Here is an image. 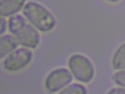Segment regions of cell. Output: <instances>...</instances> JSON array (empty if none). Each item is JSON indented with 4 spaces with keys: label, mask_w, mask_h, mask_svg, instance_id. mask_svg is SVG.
Segmentation results:
<instances>
[{
    "label": "cell",
    "mask_w": 125,
    "mask_h": 94,
    "mask_svg": "<svg viewBox=\"0 0 125 94\" xmlns=\"http://www.w3.org/2000/svg\"><path fill=\"white\" fill-rule=\"evenodd\" d=\"M9 27L21 45L31 48H35L38 45L39 34L22 15L11 16L9 20Z\"/></svg>",
    "instance_id": "cell-1"
},
{
    "label": "cell",
    "mask_w": 125,
    "mask_h": 94,
    "mask_svg": "<svg viewBox=\"0 0 125 94\" xmlns=\"http://www.w3.org/2000/svg\"><path fill=\"white\" fill-rule=\"evenodd\" d=\"M23 12L28 20L42 31H50L56 24L53 14L45 7L37 2L27 3L24 7Z\"/></svg>",
    "instance_id": "cell-2"
},
{
    "label": "cell",
    "mask_w": 125,
    "mask_h": 94,
    "mask_svg": "<svg viewBox=\"0 0 125 94\" xmlns=\"http://www.w3.org/2000/svg\"><path fill=\"white\" fill-rule=\"evenodd\" d=\"M69 67L77 80L87 83L92 80L94 69L93 64L87 57L80 54H75L69 59Z\"/></svg>",
    "instance_id": "cell-3"
},
{
    "label": "cell",
    "mask_w": 125,
    "mask_h": 94,
    "mask_svg": "<svg viewBox=\"0 0 125 94\" xmlns=\"http://www.w3.org/2000/svg\"><path fill=\"white\" fill-rule=\"evenodd\" d=\"M32 51L25 48H21L9 54L3 62L6 69L10 71H17L27 66L32 60Z\"/></svg>",
    "instance_id": "cell-4"
},
{
    "label": "cell",
    "mask_w": 125,
    "mask_h": 94,
    "mask_svg": "<svg viewBox=\"0 0 125 94\" xmlns=\"http://www.w3.org/2000/svg\"><path fill=\"white\" fill-rule=\"evenodd\" d=\"M72 80V75L68 70L59 68L49 74L46 79V87L49 92H55L68 84Z\"/></svg>",
    "instance_id": "cell-5"
},
{
    "label": "cell",
    "mask_w": 125,
    "mask_h": 94,
    "mask_svg": "<svg viewBox=\"0 0 125 94\" xmlns=\"http://www.w3.org/2000/svg\"><path fill=\"white\" fill-rule=\"evenodd\" d=\"M26 0H0V14L3 17L12 15L19 11Z\"/></svg>",
    "instance_id": "cell-6"
},
{
    "label": "cell",
    "mask_w": 125,
    "mask_h": 94,
    "mask_svg": "<svg viewBox=\"0 0 125 94\" xmlns=\"http://www.w3.org/2000/svg\"><path fill=\"white\" fill-rule=\"evenodd\" d=\"M17 38L10 35H5L0 38V56L2 59L14 50L19 45Z\"/></svg>",
    "instance_id": "cell-7"
},
{
    "label": "cell",
    "mask_w": 125,
    "mask_h": 94,
    "mask_svg": "<svg viewBox=\"0 0 125 94\" xmlns=\"http://www.w3.org/2000/svg\"><path fill=\"white\" fill-rule=\"evenodd\" d=\"M112 65L115 70L125 68V43L116 51L113 58Z\"/></svg>",
    "instance_id": "cell-8"
},
{
    "label": "cell",
    "mask_w": 125,
    "mask_h": 94,
    "mask_svg": "<svg viewBox=\"0 0 125 94\" xmlns=\"http://www.w3.org/2000/svg\"><path fill=\"white\" fill-rule=\"evenodd\" d=\"M85 88L79 84H72L62 90L60 94H85L86 93Z\"/></svg>",
    "instance_id": "cell-9"
},
{
    "label": "cell",
    "mask_w": 125,
    "mask_h": 94,
    "mask_svg": "<svg viewBox=\"0 0 125 94\" xmlns=\"http://www.w3.org/2000/svg\"><path fill=\"white\" fill-rule=\"evenodd\" d=\"M113 78L116 83L125 87V70L117 72L113 75Z\"/></svg>",
    "instance_id": "cell-10"
},
{
    "label": "cell",
    "mask_w": 125,
    "mask_h": 94,
    "mask_svg": "<svg viewBox=\"0 0 125 94\" xmlns=\"http://www.w3.org/2000/svg\"><path fill=\"white\" fill-rule=\"evenodd\" d=\"M6 28V21L4 17L0 18V34L5 32Z\"/></svg>",
    "instance_id": "cell-11"
},
{
    "label": "cell",
    "mask_w": 125,
    "mask_h": 94,
    "mask_svg": "<svg viewBox=\"0 0 125 94\" xmlns=\"http://www.w3.org/2000/svg\"><path fill=\"white\" fill-rule=\"evenodd\" d=\"M110 93H116V94H125V89L121 88H116L113 89L110 91Z\"/></svg>",
    "instance_id": "cell-12"
},
{
    "label": "cell",
    "mask_w": 125,
    "mask_h": 94,
    "mask_svg": "<svg viewBox=\"0 0 125 94\" xmlns=\"http://www.w3.org/2000/svg\"><path fill=\"white\" fill-rule=\"evenodd\" d=\"M110 2H112V3H115V2H118L120 0H107Z\"/></svg>",
    "instance_id": "cell-13"
}]
</instances>
